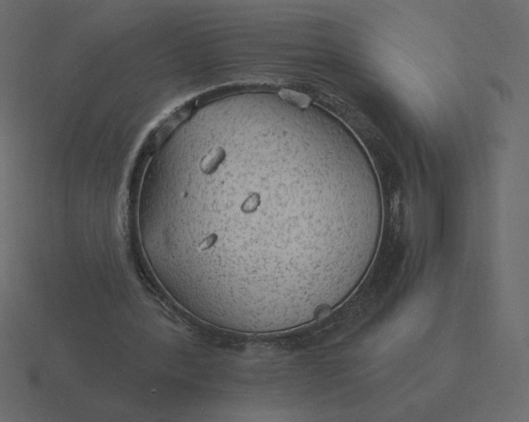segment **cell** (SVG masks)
<instances>
[{"label":"cell","instance_id":"obj_1","mask_svg":"<svg viewBox=\"0 0 529 422\" xmlns=\"http://www.w3.org/2000/svg\"><path fill=\"white\" fill-rule=\"evenodd\" d=\"M225 158V152L222 148L212 149L200 162V168L205 173H212Z\"/></svg>","mask_w":529,"mask_h":422},{"label":"cell","instance_id":"obj_2","mask_svg":"<svg viewBox=\"0 0 529 422\" xmlns=\"http://www.w3.org/2000/svg\"><path fill=\"white\" fill-rule=\"evenodd\" d=\"M260 198L257 194H253L244 201L242 205V210L244 212H252L258 207Z\"/></svg>","mask_w":529,"mask_h":422}]
</instances>
